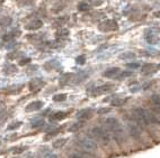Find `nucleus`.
<instances>
[{
    "label": "nucleus",
    "instance_id": "obj_24",
    "mask_svg": "<svg viewBox=\"0 0 160 158\" xmlns=\"http://www.w3.org/2000/svg\"><path fill=\"white\" fill-rule=\"evenodd\" d=\"M135 57V54L132 53V52H125V53H122L120 55L121 59H132Z\"/></svg>",
    "mask_w": 160,
    "mask_h": 158
},
{
    "label": "nucleus",
    "instance_id": "obj_10",
    "mask_svg": "<svg viewBox=\"0 0 160 158\" xmlns=\"http://www.w3.org/2000/svg\"><path fill=\"white\" fill-rule=\"evenodd\" d=\"M128 131H129L130 136L133 137L134 139H139L140 138V130L137 126H134V123H132V122H128Z\"/></svg>",
    "mask_w": 160,
    "mask_h": 158
},
{
    "label": "nucleus",
    "instance_id": "obj_42",
    "mask_svg": "<svg viewBox=\"0 0 160 158\" xmlns=\"http://www.w3.org/2000/svg\"><path fill=\"white\" fill-rule=\"evenodd\" d=\"M26 2H27V3H33V0H26Z\"/></svg>",
    "mask_w": 160,
    "mask_h": 158
},
{
    "label": "nucleus",
    "instance_id": "obj_23",
    "mask_svg": "<svg viewBox=\"0 0 160 158\" xmlns=\"http://www.w3.org/2000/svg\"><path fill=\"white\" fill-rule=\"evenodd\" d=\"M72 74H63L62 76H61V79H60V84L61 85H66L67 83L70 82V79L72 77Z\"/></svg>",
    "mask_w": 160,
    "mask_h": 158
},
{
    "label": "nucleus",
    "instance_id": "obj_38",
    "mask_svg": "<svg viewBox=\"0 0 160 158\" xmlns=\"http://www.w3.org/2000/svg\"><path fill=\"white\" fill-rule=\"evenodd\" d=\"M139 66H140V64H139V63H129V64H128V67H131V68H138L139 67Z\"/></svg>",
    "mask_w": 160,
    "mask_h": 158
},
{
    "label": "nucleus",
    "instance_id": "obj_15",
    "mask_svg": "<svg viewBox=\"0 0 160 158\" xmlns=\"http://www.w3.org/2000/svg\"><path fill=\"white\" fill-rule=\"evenodd\" d=\"M67 116H68V113H67V112L59 111V112L53 113V114L50 117V119H51V120H53V121H58V120H62V119H64Z\"/></svg>",
    "mask_w": 160,
    "mask_h": 158
},
{
    "label": "nucleus",
    "instance_id": "obj_35",
    "mask_svg": "<svg viewBox=\"0 0 160 158\" xmlns=\"http://www.w3.org/2000/svg\"><path fill=\"white\" fill-rule=\"evenodd\" d=\"M76 62L78 63V64H85L86 63V57H85V55H80V56H78L77 58H76Z\"/></svg>",
    "mask_w": 160,
    "mask_h": 158
},
{
    "label": "nucleus",
    "instance_id": "obj_9",
    "mask_svg": "<svg viewBox=\"0 0 160 158\" xmlns=\"http://www.w3.org/2000/svg\"><path fill=\"white\" fill-rule=\"evenodd\" d=\"M41 27H43V21L38 19L32 20V21H29V23H27L25 25V29H27V30H37Z\"/></svg>",
    "mask_w": 160,
    "mask_h": 158
},
{
    "label": "nucleus",
    "instance_id": "obj_12",
    "mask_svg": "<svg viewBox=\"0 0 160 158\" xmlns=\"http://www.w3.org/2000/svg\"><path fill=\"white\" fill-rule=\"evenodd\" d=\"M41 108H43V102L42 101H34V102H31L29 105H26V111H27V112L37 111V110H40Z\"/></svg>",
    "mask_w": 160,
    "mask_h": 158
},
{
    "label": "nucleus",
    "instance_id": "obj_5",
    "mask_svg": "<svg viewBox=\"0 0 160 158\" xmlns=\"http://www.w3.org/2000/svg\"><path fill=\"white\" fill-rule=\"evenodd\" d=\"M118 29V24L113 19H107L99 25V30L102 31H113Z\"/></svg>",
    "mask_w": 160,
    "mask_h": 158
},
{
    "label": "nucleus",
    "instance_id": "obj_32",
    "mask_svg": "<svg viewBox=\"0 0 160 158\" xmlns=\"http://www.w3.org/2000/svg\"><path fill=\"white\" fill-rule=\"evenodd\" d=\"M76 81H78V82H81L83 79H86L87 77V74L86 73H83V72H80V73H78L77 75H76Z\"/></svg>",
    "mask_w": 160,
    "mask_h": 158
},
{
    "label": "nucleus",
    "instance_id": "obj_31",
    "mask_svg": "<svg viewBox=\"0 0 160 158\" xmlns=\"http://www.w3.org/2000/svg\"><path fill=\"white\" fill-rule=\"evenodd\" d=\"M19 54L20 53H18V52H12V53H10V54L7 55V58L10 59V61H14V59H16L18 56H19Z\"/></svg>",
    "mask_w": 160,
    "mask_h": 158
},
{
    "label": "nucleus",
    "instance_id": "obj_2",
    "mask_svg": "<svg viewBox=\"0 0 160 158\" xmlns=\"http://www.w3.org/2000/svg\"><path fill=\"white\" fill-rule=\"evenodd\" d=\"M104 123H105V127L112 132V135H114V137L117 140H121L123 139L124 137V128L122 126L118 120L114 117H107V118L104 120Z\"/></svg>",
    "mask_w": 160,
    "mask_h": 158
},
{
    "label": "nucleus",
    "instance_id": "obj_21",
    "mask_svg": "<svg viewBox=\"0 0 160 158\" xmlns=\"http://www.w3.org/2000/svg\"><path fill=\"white\" fill-rule=\"evenodd\" d=\"M85 126V123H83V121H80V122H76V123H73L71 126V127L69 128V131L70 132H76V131H78L79 129H81V128Z\"/></svg>",
    "mask_w": 160,
    "mask_h": 158
},
{
    "label": "nucleus",
    "instance_id": "obj_7",
    "mask_svg": "<svg viewBox=\"0 0 160 158\" xmlns=\"http://www.w3.org/2000/svg\"><path fill=\"white\" fill-rule=\"evenodd\" d=\"M92 109H82L77 112V119L80 121H85V120H88V119L92 118Z\"/></svg>",
    "mask_w": 160,
    "mask_h": 158
},
{
    "label": "nucleus",
    "instance_id": "obj_26",
    "mask_svg": "<svg viewBox=\"0 0 160 158\" xmlns=\"http://www.w3.org/2000/svg\"><path fill=\"white\" fill-rule=\"evenodd\" d=\"M3 71H5V73L6 74L15 73V72H17V67L14 66V65H8V66H6V67L3 68Z\"/></svg>",
    "mask_w": 160,
    "mask_h": 158
},
{
    "label": "nucleus",
    "instance_id": "obj_39",
    "mask_svg": "<svg viewBox=\"0 0 160 158\" xmlns=\"http://www.w3.org/2000/svg\"><path fill=\"white\" fill-rule=\"evenodd\" d=\"M29 61H31V59H29V58H25V59H22V61H20V62H19V65H22V66H23V65L27 64V63H28Z\"/></svg>",
    "mask_w": 160,
    "mask_h": 158
},
{
    "label": "nucleus",
    "instance_id": "obj_44",
    "mask_svg": "<svg viewBox=\"0 0 160 158\" xmlns=\"http://www.w3.org/2000/svg\"><path fill=\"white\" fill-rule=\"evenodd\" d=\"M0 48H1V43H0Z\"/></svg>",
    "mask_w": 160,
    "mask_h": 158
},
{
    "label": "nucleus",
    "instance_id": "obj_13",
    "mask_svg": "<svg viewBox=\"0 0 160 158\" xmlns=\"http://www.w3.org/2000/svg\"><path fill=\"white\" fill-rule=\"evenodd\" d=\"M156 70H157V66L154 64H146L141 67V73L144 74V75H148V74L154 73Z\"/></svg>",
    "mask_w": 160,
    "mask_h": 158
},
{
    "label": "nucleus",
    "instance_id": "obj_11",
    "mask_svg": "<svg viewBox=\"0 0 160 158\" xmlns=\"http://www.w3.org/2000/svg\"><path fill=\"white\" fill-rule=\"evenodd\" d=\"M44 85V81L42 79H34L29 82V90L31 91H38Z\"/></svg>",
    "mask_w": 160,
    "mask_h": 158
},
{
    "label": "nucleus",
    "instance_id": "obj_4",
    "mask_svg": "<svg viewBox=\"0 0 160 158\" xmlns=\"http://www.w3.org/2000/svg\"><path fill=\"white\" fill-rule=\"evenodd\" d=\"M78 146H80L83 150L86 151H94L98 148L97 141L95 139L90 138V137H83L78 140Z\"/></svg>",
    "mask_w": 160,
    "mask_h": 158
},
{
    "label": "nucleus",
    "instance_id": "obj_34",
    "mask_svg": "<svg viewBox=\"0 0 160 158\" xmlns=\"http://www.w3.org/2000/svg\"><path fill=\"white\" fill-rule=\"evenodd\" d=\"M27 40H32V42L41 40V35H27Z\"/></svg>",
    "mask_w": 160,
    "mask_h": 158
},
{
    "label": "nucleus",
    "instance_id": "obj_6",
    "mask_svg": "<svg viewBox=\"0 0 160 158\" xmlns=\"http://www.w3.org/2000/svg\"><path fill=\"white\" fill-rule=\"evenodd\" d=\"M146 40L151 44V45H154L159 42V36H158V30L157 29H149L146 33Z\"/></svg>",
    "mask_w": 160,
    "mask_h": 158
},
{
    "label": "nucleus",
    "instance_id": "obj_3",
    "mask_svg": "<svg viewBox=\"0 0 160 158\" xmlns=\"http://www.w3.org/2000/svg\"><path fill=\"white\" fill-rule=\"evenodd\" d=\"M92 135L96 141H100V142H103L105 145L109 144V141H111V135L106 130V127L103 128L96 126V127H94L92 129Z\"/></svg>",
    "mask_w": 160,
    "mask_h": 158
},
{
    "label": "nucleus",
    "instance_id": "obj_37",
    "mask_svg": "<svg viewBox=\"0 0 160 158\" xmlns=\"http://www.w3.org/2000/svg\"><path fill=\"white\" fill-rule=\"evenodd\" d=\"M18 45H19L18 43H10V44H8V45H7L6 47L8 48V49H12V48H16V47H17Z\"/></svg>",
    "mask_w": 160,
    "mask_h": 158
},
{
    "label": "nucleus",
    "instance_id": "obj_27",
    "mask_svg": "<svg viewBox=\"0 0 160 158\" xmlns=\"http://www.w3.org/2000/svg\"><path fill=\"white\" fill-rule=\"evenodd\" d=\"M133 72H130V71H125V72H121L120 75L117 76L116 79L117 80H122V79H125V77H129V76L132 75Z\"/></svg>",
    "mask_w": 160,
    "mask_h": 158
},
{
    "label": "nucleus",
    "instance_id": "obj_16",
    "mask_svg": "<svg viewBox=\"0 0 160 158\" xmlns=\"http://www.w3.org/2000/svg\"><path fill=\"white\" fill-rule=\"evenodd\" d=\"M69 158H90V156L88 154H85V152L81 151H71L68 155Z\"/></svg>",
    "mask_w": 160,
    "mask_h": 158
},
{
    "label": "nucleus",
    "instance_id": "obj_29",
    "mask_svg": "<svg viewBox=\"0 0 160 158\" xmlns=\"http://www.w3.org/2000/svg\"><path fill=\"white\" fill-rule=\"evenodd\" d=\"M25 150H26V147L17 146V147H15V148H12V151L14 152V154H22V152H24Z\"/></svg>",
    "mask_w": 160,
    "mask_h": 158
},
{
    "label": "nucleus",
    "instance_id": "obj_22",
    "mask_svg": "<svg viewBox=\"0 0 160 158\" xmlns=\"http://www.w3.org/2000/svg\"><path fill=\"white\" fill-rule=\"evenodd\" d=\"M12 23V19L9 17H0V27H6Z\"/></svg>",
    "mask_w": 160,
    "mask_h": 158
},
{
    "label": "nucleus",
    "instance_id": "obj_19",
    "mask_svg": "<svg viewBox=\"0 0 160 158\" xmlns=\"http://www.w3.org/2000/svg\"><path fill=\"white\" fill-rule=\"evenodd\" d=\"M126 101H128V98H125V99H122V98H116V99L112 100L111 105H113V107H121V105H123Z\"/></svg>",
    "mask_w": 160,
    "mask_h": 158
},
{
    "label": "nucleus",
    "instance_id": "obj_30",
    "mask_svg": "<svg viewBox=\"0 0 160 158\" xmlns=\"http://www.w3.org/2000/svg\"><path fill=\"white\" fill-rule=\"evenodd\" d=\"M89 8H90V6H89L88 3L82 2V3H79V5H78V9H79L80 12H86V10H88Z\"/></svg>",
    "mask_w": 160,
    "mask_h": 158
},
{
    "label": "nucleus",
    "instance_id": "obj_14",
    "mask_svg": "<svg viewBox=\"0 0 160 158\" xmlns=\"http://www.w3.org/2000/svg\"><path fill=\"white\" fill-rule=\"evenodd\" d=\"M113 88L112 85H102L99 88H96L92 92V95H100V94H104L106 92L111 91V89Z\"/></svg>",
    "mask_w": 160,
    "mask_h": 158
},
{
    "label": "nucleus",
    "instance_id": "obj_25",
    "mask_svg": "<svg viewBox=\"0 0 160 158\" xmlns=\"http://www.w3.org/2000/svg\"><path fill=\"white\" fill-rule=\"evenodd\" d=\"M67 142V139H59V140H57L53 144V148H55V149H58V148H61V147L64 146V144Z\"/></svg>",
    "mask_w": 160,
    "mask_h": 158
},
{
    "label": "nucleus",
    "instance_id": "obj_8",
    "mask_svg": "<svg viewBox=\"0 0 160 158\" xmlns=\"http://www.w3.org/2000/svg\"><path fill=\"white\" fill-rule=\"evenodd\" d=\"M122 72L121 68L118 67H111V68H107L103 73V75L107 79H116L117 76L120 75V73Z\"/></svg>",
    "mask_w": 160,
    "mask_h": 158
},
{
    "label": "nucleus",
    "instance_id": "obj_36",
    "mask_svg": "<svg viewBox=\"0 0 160 158\" xmlns=\"http://www.w3.org/2000/svg\"><path fill=\"white\" fill-rule=\"evenodd\" d=\"M22 124V122L20 121H17V122H14V123H12V124H9V127L7 128L8 130H12V129H16V128H18Z\"/></svg>",
    "mask_w": 160,
    "mask_h": 158
},
{
    "label": "nucleus",
    "instance_id": "obj_33",
    "mask_svg": "<svg viewBox=\"0 0 160 158\" xmlns=\"http://www.w3.org/2000/svg\"><path fill=\"white\" fill-rule=\"evenodd\" d=\"M14 33H8V34H5L2 36V40H6V42H10V40L14 38Z\"/></svg>",
    "mask_w": 160,
    "mask_h": 158
},
{
    "label": "nucleus",
    "instance_id": "obj_41",
    "mask_svg": "<svg viewBox=\"0 0 160 158\" xmlns=\"http://www.w3.org/2000/svg\"><path fill=\"white\" fill-rule=\"evenodd\" d=\"M48 158H58V156L57 155H51V156H49Z\"/></svg>",
    "mask_w": 160,
    "mask_h": 158
},
{
    "label": "nucleus",
    "instance_id": "obj_20",
    "mask_svg": "<svg viewBox=\"0 0 160 158\" xmlns=\"http://www.w3.org/2000/svg\"><path fill=\"white\" fill-rule=\"evenodd\" d=\"M151 101L154 107L157 108V110L160 112V94H153L151 96Z\"/></svg>",
    "mask_w": 160,
    "mask_h": 158
},
{
    "label": "nucleus",
    "instance_id": "obj_43",
    "mask_svg": "<svg viewBox=\"0 0 160 158\" xmlns=\"http://www.w3.org/2000/svg\"><path fill=\"white\" fill-rule=\"evenodd\" d=\"M157 67H158V68H159V70H160V63H159V65H158Z\"/></svg>",
    "mask_w": 160,
    "mask_h": 158
},
{
    "label": "nucleus",
    "instance_id": "obj_28",
    "mask_svg": "<svg viewBox=\"0 0 160 158\" xmlns=\"http://www.w3.org/2000/svg\"><path fill=\"white\" fill-rule=\"evenodd\" d=\"M67 99V95L66 94H55L54 96H53V100H54L55 102H61V101H64V100Z\"/></svg>",
    "mask_w": 160,
    "mask_h": 158
},
{
    "label": "nucleus",
    "instance_id": "obj_17",
    "mask_svg": "<svg viewBox=\"0 0 160 158\" xmlns=\"http://www.w3.org/2000/svg\"><path fill=\"white\" fill-rule=\"evenodd\" d=\"M43 124H44V119L41 118V117H37L34 120H32V122H31L32 128H38V127H41V126H43Z\"/></svg>",
    "mask_w": 160,
    "mask_h": 158
},
{
    "label": "nucleus",
    "instance_id": "obj_1",
    "mask_svg": "<svg viewBox=\"0 0 160 158\" xmlns=\"http://www.w3.org/2000/svg\"><path fill=\"white\" fill-rule=\"evenodd\" d=\"M133 118L135 119V121L138 123L143 124V126L160 123V120L154 116L151 111L143 109V108H135L133 110Z\"/></svg>",
    "mask_w": 160,
    "mask_h": 158
},
{
    "label": "nucleus",
    "instance_id": "obj_18",
    "mask_svg": "<svg viewBox=\"0 0 160 158\" xmlns=\"http://www.w3.org/2000/svg\"><path fill=\"white\" fill-rule=\"evenodd\" d=\"M69 36V30L68 29H64V28H61L60 30L57 33V37L58 40H67Z\"/></svg>",
    "mask_w": 160,
    "mask_h": 158
},
{
    "label": "nucleus",
    "instance_id": "obj_40",
    "mask_svg": "<svg viewBox=\"0 0 160 158\" xmlns=\"http://www.w3.org/2000/svg\"><path fill=\"white\" fill-rule=\"evenodd\" d=\"M153 16H154V17H156V18H160V10H158V12H154Z\"/></svg>",
    "mask_w": 160,
    "mask_h": 158
}]
</instances>
